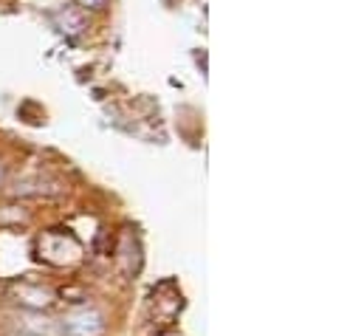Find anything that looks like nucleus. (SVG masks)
<instances>
[{
    "label": "nucleus",
    "instance_id": "nucleus-1",
    "mask_svg": "<svg viewBox=\"0 0 364 336\" xmlns=\"http://www.w3.org/2000/svg\"><path fill=\"white\" fill-rule=\"evenodd\" d=\"M102 328H105L102 314L93 311V308H80V311H74V314H68L63 320L65 336H99Z\"/></svg>",
    "mask_w": 364,
    "mask_h": 336
},
{
    "label": "nucleus",
    "instance_id": "nucleus-2",
    "mask_svg": "<svg viewBox=\"0 0 364 336\" xmlns=\"http://www.w3.org/2000/svg\"><path fill=\"white\" fill-rule=\"evenodd\" d=\"M80 3H82L85 9H102V6L107 3V0H80Z\"/></svg>",
    "mask_w": 364,
    "mask_h": 336
}]
</instances>
